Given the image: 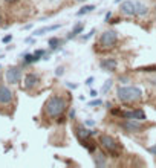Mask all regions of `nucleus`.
Masks as SVG:
<instances>
[{
    "label": "nucleus",
    "mask_w": 156,
    "mask_h": 168,
    "mask_svg": "<svg viewBox=\"0 0 156 168\" xmlns=\"http://www.w3.org/2000/svg\"><path fill=\"white\" fill-rule=\"evenodd\" d=\"M66 109H68L66 99H64L63 96H58V95H52L45 102V113L52 119L63 116V113L66 112Z\"/></svg>",
    "instance_id": "obj_1"
},
{
    "label": "nucleus",
    "mask_w": 156,
    "mask_h": 168,
    "mask_svg": "<svg viewBox=\"0 0 156 168\" xmlns=\"http://www.w3.org/2000/svg\"><path fill=\"white\" fill-rule=\"evenodd\" d=\"M116 96L124 104H133L142 99V90L136 86H126V87H118L116 90Z\"/></svg>",
    "instance_id": "obj_2"
},
{
    "label": "nucleus",
    "mask_w": 156,
    "mask_h": 168,
    "mask_svg": "<svg viewBox=\"0 0 156 168\" xmlns=\"http://www.w3.org/2000/svg\"><path fill=\"white\" fill-rule=\"evenodd\" d=\"M100 144H101V147L106 150L109 154H112L113 158H118L120 156L121 147H120V144L112 136H109V135H101L100 136Z\"/></svg>",
    "instance_id": "obj_3"
},
{
    "label": "nucleus",
    "mask_w": 156,
    "mask_h": 168,
    "mask_svg": "<svg viewBox=\"0 0 156 168\" xmlns=\"http://www.w3.org/2000/svg\"><path fill=\"white\" fill-rule=\"evenodd\" d=\"M116 41H118V32L110 29V31H106L103 32L101 38H100V44L104 47V49H110L116 44Z\"/></svg>",
    "instance_id": "obj_4"
},
{
    "label": "nucleus",
    "mask_w": 156,
    "mask_h": 168,
    "mask_svg": "<svg viewBox=\"0 0 156 168\" xmlns=\"http://www.w3.org/2000/svg\"><path fill=\"white\" fill-rule=\"evenodd\" d=\"M22 80V69L17 66H12L6 70V81L9 84H19Z\"/></svg>",
    "instance_id": "obj_5"
},
{
    "label": "nucleus",
    "mask_w": 156,
    "mask_h": 168,
    "mask_svg": "<svg viewBox=\"0 0 156 168\" xmlns=\"http://www.w3.org/2000/svg\"><path fill=\"white\" fill-rule=\"evenodd\" d=\"M14 99V93H12V90L3 84H0V104L2 106H8L12 102Z\"/></svg>",
    "instance_id": "obj_6"
},
{
    "label": "nucleus",
    "mask_w": 156,
    "mask_h": 168,
    "mask_svg": "<svg viewBox=\"0 0 156 168\" xmlns=\"http://www.w3.org/2000/svg\"><path fill=\"white\" fill-rule=\"evenodd\" d=\"M120 116L124 118V119H138V121H144L146 119V113H144V110H141V109L120 112Z\"/></svg>",
    "instance_id": "obj_7"
},
{
    "label": "nucleus",
    "mask_w": 156,
    "mask_h": 168,
    "mask_svg": "<svg viewBox=\"0 0 156 168\" xmlns=\"http://www.w3.org/2000/svg\"><path fill=\"white\" fill-rule=\"evenodd\" d=\"M121 127L124 128L126 132H130V133H133V132H141L142 128H144V125H142L141 121H138V119H126V121L121 124Z\"/></svg>",
    "instance_id": "obj_8"
},
{
    "label": "nucleus",
    "mask_w": 156,
    "mask_h": 168,
    "mask_svg": "<svg viewBox=\"0 0 156 168\" xmlns=\"http://www.w3.org/2000/svg\"><path fill=\"white\" fill-rule=\"evenodd\" d=\"M121 14L123 16H127V17H133L136 16V5L132 2V0H127V2H124L120 8Z\"/></svg>",
    "instance_id": "obj_9"
},
{
    "label": "nucleus",
    "mask_w": 156,
    "mask_h": 168,
    "mask_svg": "<svg viewBox=\"0 0 156 168\" xmlns=\"http://www.w3.org/2000/svg\"><path fill=\"white\" fill-rule=\"evenodd\" d=\"M25 89L26 90H31V89H34L38 83H40V78H38V75L37 73H34V72H31V73H28L25 76Z\"/></svg>",
    "instance_id": "obj_10"
},
{
    "label": "nucleus",
    "mask_w": 156,
    "mask_h": 168,
    "mask_svg": "<svg viewBox=\"0 0 156 168\" xmlns=\"http://www.w3.org/2000/svg\"><path fill=\"white\" fill-rule=\"evenodd\" d=\"M100 67L106 72H115L116 67H118V63L113 58H104V60L100 61Z\"/></svg>",
    "instance_id": "obj_11"
},
{
    "label": "nucleus",
    "mask_w": 156,
    "mask_h": 168,
    "mask_svg": "<svg viewBox=\"0 0 156 168\" xmlns=\"http://www.w3.org/2000/svg\"><path fill=\"white\" fill-rule=\"evenodd\" d=\"M75 135H77L78 139H80V142H86L90 136H92V130H87V128H84L83 125H77L75 127Z\"/></svg>",
    "instance_id": "obj_12"
},
{
    "label": "nucleus",
    "mask_w": 156,
    "mask_h": 168,
    "mask_svg": "<svg viewBox=\"0 0 156 168\" xmlns=\"http://www.w3.org/2000/svg\"><path fill=\"white\" fill-rule=\"evenodd\" d=\"M136 5V16H141V17H144L149 14V8L142 3V2H135Z\"/></svg>",
    "instance_id": "obj_13"
},
{
    "label": "nucleus",
    "mask_w": 156,
    "mask_h": 168,
    "mask_svg": "<svg viewBox=\"0 0 156 168\" xmlns=\"http://www.w3.org/2000/svg\"><path fill=\"white\" fill-rule=\"evenodd\" d=\"M61 26V24H52V26H45V28H40V29H37L35 32H34V35H43L45 32H51V31H55V29H58Z\"/></svg>",
    "instance_id": "obj_14"
},
{
    "label": "nucleus",
    "mask_w": 156,
    "mask_h": 168,
    "mask_svg": "<svg viewBox=\"0 0 156 168\" xmlns=\"http://www.w3.org/2000/svg\"><path fill=\"white\" fill-rule=\"evenodd\" d=\"M83 29H84V23H78L77 26H75V28L72 29V32H71V34L68 35V40H72V38H75V37H77L78 34H80V32L83 31Z\"/></svg>",
    "instance_id": "obj_15"
},
{
    "label": "nucleus",
    "mask_w": 156,
    "mask_h": 168,
    "mask_svg": "<svg viewBox=\"0 0 156 168\" xmlns=\"http://www.w3.org/2000/svg\"><path fill=\"white\" fill-rule=\"evenodd\" d=\"M107 162H106V156L103 153H97L95 154V165L97 167H104Z\"/></svg>",
    "instance_id": "obj_16"
},
{
    "label": "nucleus",
    "mask_w": 156,
    "mask_h": 168,
    "mask_svg": "<svg viewBox=\"0 0 156 168\" xmlns=\"http://www.w3.org/2000/svg\"><path fill=\"white\" fill-rule=\"evenodd\" d=\"M38 60H40V58H38L35 54H28V55H25V58H23V63L25 64H32V63H37Z\"/></svg>",
    "instance_id": "obj_17"
},
{
    "label": "nucleus",
    "mask_w": 156,
    "mask_h": 168,
    "mask_svg": "<svg viewBox=\"0 0 156 168\" xmlns=\"http://www.w3.org/2000/svg\"><path fill=\"white\" fill-rule=\"evenodd\" d=\"M95 9V6L94 5H86V6H83L80 11L77 12V16H84V14H89V12H92Z\"/></svg>",
    "instance_id": "obj_18"
},
{
    "label": "nucleus",
    "mask_w": 156,
    "mask_h": 168,
    "mask_svg": "<svg viewBox=\"0 0 156 168\" xmlns=\"http://www.w3.org/2000/svg\"><path fill=\"white\" fill-rule=\"evenodd\" d=\"M60 38H57V37H52V38H49V46L52 47V49H57L58 46H60Z\"/></svg>",
    "instance_id": "obj_19"
},
{
    "label": "nucleus",
    "mask_w": 156,
    "mask_h": 168,
    "mask_svg": "<svg viewBox=\"0 0 156 168\" xmlns=\"http://www.w3.org/2000/svg\"><path fill=\"white\" fill-rule=\"evenodd\" d=\"M112 84H113V81L112 80H109V81H106V83H104V86H103V93H107L109 92V90H110V87H112Z\"/></svg>",
    "instance_id": "obj_20"
},
{
    "label": "nucleus",
    "mask_w": 156,
    "mask_h": 168,
    "mask_svg": "<svg viewBox=\"0 0 156 168\" xmlns=\"http://www.w3.org/2000/svg\"><path fill=\"white\" fill-rule=\"evenodd\" d=\"M94 34H95V29H90V31H89V34H86V35H83V37H81V40H83V41H87L89 38H92V37H94Z\"/></svg>",
    "instance_id": "obj_21"
},
{
    "label": "nucleus",
    "mask_w": 156,
    "mask_h": 168,
    "mask_svg": "<svg viewBox=\"0 0 156 168\" xmlns=\"http://www.w3.org/2000/svg\"><path fill=\"white\" fill-rule=\"evenodd\" d=\"M139 72H156V64L155 66H147V67H141Z\"/></svg>",
    "instance_id": "obj_22"
},
{
    "label": "nucleus",
    "mask_w": 156,
    "mask_h": 168,
    "mask_svg": "<svg viewBox=\"0 0 156 168\" xmlns=\"http://www.w3.org/2000/svg\"><path fill=\"white\" fill-rule=\"evenodd\" d=\"M101 104H103L101 99H94V101L89 102V107H98V106H101Z\"/></svg>",
    "instance_id": "obj_23"
},
{
    "label": "nucleus",
    "mask_w": 156,
    "mask_h": 168,
    "mask_svg": "<svg viewBox=\"0 0 156 168\" xmlns=\"http://www.w3.org/2000/svg\"><path fill=\"white\" fill-rule=\"evenodd\" d=\"M34 54H35V55H37L38 58H40L42 55H45V50H43V49H37V50H35V52H34Z\"/></svg>",
    "instance_id": "obj_24"
},
{
    "label": "nucleus",
    "mask_w": 156,
    "mask_h": 168,
    "mask_svg": "<svg viewBox=\"0 0 156 168\" xmlns=\"http://www.w3.org/2000/svg\"><path fill=\"white\" fill-rule=\"evenodd\" d=\"M149 151H150V153L153 154V156L156 158V144H155V145H152V147L149 148Z\"/></svg>",
    "instance_id": "obj_25"
},
{
    "label": "nucleus",
    "mask_w": 156,
    "mask_h": 168,
    "mask_svg": "<svg viewBox=\"0 0 156 168\" xmlns=\"http://www.w3.org/2000/svg\"><path fill=\"white\" fill-rule=\"evenodd\" d=\"M63 72H64V69H63V67H58V69L55 70V75H57V76H61Z\"/></svg>",
    "instance_id": "obj_26"
},
{
    "label": "nucleus",
    "mask_w": 156,
    "mask_h": 168,
    "mask_svg": "<svg viewBox=\"0 0 156 168\" xmlns=\"http://www.w3.org/2000/svg\"><path fill=\"white\" fill-rule=\"evenodd\" d=\"M12 40V35H6V37H3V43H9Z\"/></svg>",
    "instance_id": "obj_27"
},
{
    "label": "nucleus",
    "mask_w": 156,
    "mask_h": 168,
    "mask_svg": "<svg viewBox=\"0 0 156 168\" xmlns=\"http://www.w3.org/2000/svg\"><path fill=\"white\" fill-rule=\"evenodd\" d=\"M110 19H112V11H109V12H107L106 17H104V20H106V21L109 23V20H110Z\"/></svg>",
    "instance_id": "obj_28"
},
{
    "label": "nucleus",
    "mask_w": 156,
    "mask_h": 168,
    "mask_svg": "<svg viewBox=\"0 0 156 168\" xmlns=\"http://www.w3.org/2000/svg\"><path fill=\"white\" fill-rule=\"evenodd\" d=\"M92 83H94V76H89V78L86 80V84L87 86H92Z\"/></svg>",
    "instance_id": "obj_29"
},
{
    "label": "nucleus",
    "mask_w": 156,
    "mask_h": 168,
    "mask_svg": "<svg viewBox=\"0 0 156 168\" xmlns=\"http://www.w3.org/2000/svg\"><path fill=\"white\" fill-rule=\"evenodd\" d=\"M86 125H95V121H92V119H89V121H86Z\"/></svg>",
    "instance_id": "obj_30"
},
{
    "label": "nucleus",
    "mask_w": 156,
    "mask_h": 168,
    "mask_svg": "<svg viewBox=\"0 0 156 168\" xmlns=\"http://www.w3.org/2000/svg\"><path fill=\"white\" fill-rule=\"evenodd\" d=\"M69 116H71V119H74L75 118V110H71L69 112Z\"/></svg>",
    "instance_id": "obj_31"
},
{
    "label": "nucleus",
    "mask_w": 156,
    "mask_h": 168,
    "mask_svg": "<svg viewBox=\"0 0 156 168\" xmlns=\"http://www.w3.org/2000/svg\"><path fill=\"white\" fill-rule=\"evenodd\" d=\"M97 95H98V93H97V90H92V92H90V96H94V98H95Z\"/></svg>",
    "instance_id": "obj_32"
},
{
    "label": "nucleus",
    "mask_w": 156,
    "mask_h": 168,
    "mask_svg": "<svg viewBox=\"0 0 156 168\" xmlns=\"http://www.w3.org/2000/svg\"><path fill=\"white\" fill-rule=\"evenodd\" d=\"M68 87H72V89H77V84H72V83H68Z\"/></svg>",
    "instance_id": "obj_33"
},
{
    "label": "nucleus",
    "mask_w": 156,
    "mask_h": 168,
    "mask_svg": "<svg viewBox=\"0 0 156 168\" xmlns=\"http://www.w3.org/2000/svg\"><path fill=\"white\" fill-rule=\"evenodd\" d=\"M3 2H6V3H14L16 0H3Z\"/></svg>",
    "instance_id": "obj_34"
},
{
    "label": "nucleus",
    "mask_w": 156,
    "mask_h": 168,
    "mask_svg": "<svg viewBox=\"0 0 156 168\" xmlns=\"http://www.w3.org/2000/svg\"><path fill=\"white\" fill-rule=\"evenodd\" d=\"M0 24H2V14H0Z\"/></svg>",
    "instance_id": "obj_35"
},
{
    "label": "nucleus",
    "mask_w": 156,
    "mask_h": 168,
    "mask_svg": "<svg viewBox=\"0 0 156 168\" xmlns=\"http://www.w3.org/2000/svg\"><path fill=\"white\" fill-rule=\"evenodd\" d=\"M121 2V0H115V3H120Z\"/></svg>",
    "instance_id": "obj_36"
},
{
    "label": "nucleus",
    "mask_w": 156,
    "mask_h": 168,
    "mask_svg": "<svg viewBox=\"0 0 156 168\" xmlns=\"http://www.w3.org/2000/svg\"><path fill=\"white\" fill-rule=\"evenodd\" d=\"M75 2H84V0H75Z\"/></svg>",
    "instance_id": "obj_37"
},
{
    "label": "nucleus",
    "mask_w": 156,
    "mask_h": 168,
    "mask_svg": "<svg viewBox=\"0 0 156 168\" xmlns=\"http://www.w3.org/2000/svg\"><path fill=\"white\" fill-rule=\"evenodd\" d=\"M49 2H55V0H49Z\"/></svg>",
    "instance_id": "obj_38"
}]
</instances>
